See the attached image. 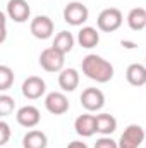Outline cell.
I'll use <instances>...</instances> for the list:
<instances>
[{
  "instance_id": "9a60e30c",
  "label": "cell",
  "mask_w": 146,
  "mask_h": 148,
  "mask_svg": "<svg viewBox=\"0 0 146 148\" xmlns=\"http://www.w3.org/2000/svg\"><path fill=\"white\" fill-rule=\"evenodd\" d=\"M59 86L64 91H74L79 86V73L76 69H64L59 74Z\"/></svg>"
},
{
  "instance_id": "7c38bea8",
  "label": "cell",
  "mask_w": 146,
  "mask_h": 148,
  "mask_svg": "<svg viewBox=\"0 0 146 148\" xmlns=\"http://www.w3.org/2000/svg\"><path fill=\"white\" fill-rule=\"evenodd\" d=\"M74 129L79 136L83 138H91L95 133H96V117L91 115L89 112L88 114H83L76 119L74 122Z\"/></svg>"
},
{
  "instance_id": "603a6c76",
  "label": "cell",
  "mask_w": 146,
  "mask_h": 148,
  "mask_svg": "<svg viewBox=\"0 0 146 148\" xmlns=\"http://www.w3.org/2000/svg\"><path fill=\"white\" fill-rule=\"evenodd\" d=\"M9 138H10V126L5 121H2L0 122V145H5Z\"/></svg>"
},
{
  "instance_id": "8fae6325",
  "label": "cell",
  "mask_w": 146,
  "mask_h": 148,
  "mask_svg": "<svg viewBox=\"0 0 146 148\" xmlns=\"http://www.w3.org/2000/svg\"><path fill=\"white\" fill-rule=\"evenodd\" d=\"M16 119H17V122H19L23 127L31 129V127H35V126L40 124L41 115H40V110H38L35 105H24V107H21V109L17 110Z\"/></svg>"
},
{
  "instance_id": "8992f818",
  "label": "cell",
  "mask_w": 146,
  "mask_h": 148,
  "mask_svg": "<svg viewBox=\"0 0 146 148\" xmlns=\"http://www.w3.org/2000/svg\"><path fill=\"white\" fill-rule=\"evenodd\" d=\"M81 105L88 112H98L105 105V95L98 88H86L81 93Z\"/></svg>"
},
{
  "instance_id": "7a4b0ae2",
  "label": "cell",
  "mask_w": 146,
  "mask_h": 148,
  "mask_svg": "<svg viewBox=\"0 0 146 148\" xmlns=\"http://www.w3.org/2000/svg\"><path fill=\"white\" fill-rule=\"evenodd\" d=\"M122 12L115 7H108V9H103L100 14H98V19H96V24H98V29L103 31V33H113L117 31L120 26H122Z\"/></svg>"
},
{
  "instance_id": "3957f363",
  "label": "cell",
  "mask_w": 146,
  "mask_h": 148,
  "mask_svg": "<svg viewBox=\"0 0 146 148\" xmlns=\"http://www.w3.org/2000/svg\"><path fill=\"white\" fill-rule=\"evenodd\" d=\"M64 62H65V55L62 52H59L57 48H53V47L45 48L40 53V66L46 73H60V71H64Z\"/></svg>"
},
{
  "instance_id": "277c9868",
  "label": "cell",
  "mask_w": 146,
  "mask_h": 148,
  "mask_svg": "<svg viewBox=\"0 0 146 148\" xmlns=\"http://www.w3.org/2000/svg\"><path fill=\"white\" fill-rule=\"evenodd\" d=\"M145 129L139 124H129L120 134L119 148H139L145 141Z\"/></svg>"
},
{
  "instance_id": "ac0fdd59",
  "label": "cell",
  "mask_w": 146,
  "mask_h": 148,
  "mask_svg": "<svg viewBox=\"0 0 146 148\" xmlns=\"http://www.w3.org/2000/svg\"><path fill=\"white\" fill-rule=\"evenodd\" d=\"M127 24L132 31H141L146 28V9L134 7L127 14Z\"/></svg>"
},
{
  "instance_id": "5bb4252c",
  "label": "cell",
  "mask_w": 146,
  "mask_h": 148,
  "mask_svg": "<svg viewBox=\"0 0 146 148\" xmlns=\"http://www.w3.org/2000/svg\"><path fill=\"white\" fill-rule=\"evenodd\" d=\"M126 79L132 86H145L146 84V66L143 64H131L126 71Z\"/></svg>"
},
{
  "instance_id": "52a82bcc",
  "label": "cell",
  "mask_w": 146,
  "mask_h": 148,
  "mask_svg": "<svg viewBox=\"0 0 146 148\" xmlns=\"http://www.w3.org/2000/svg\"><path fill=\"white\" fill-rule=\"evenodd\" d=\"M5 14L14 23H26L31 16V7L26 0H9L5 7Z\"/></svg>"
},
{
  "instance_id": "30bf717a",
  "label": "cell",
  "mask_w": 146,
  "mask_h": 148,
  "mask_svg": "<svg viewBox=\"0 0 146 148\" xmlns=\"http://www.w3.org/2000/svg\"><path fill=\"white\" fill-rule=\"evenodd\" d=\"M31 35L38 40H48L53 35V21L48 16H36L31 21Z\"/></svg>"
},
{
  "instance_id": "ba28073f",
  "label": "cell",
  "mask_w": 146,
  "mask_h": 148,
  "mask_svg": "<svg viewBox=\"0 0 146 148\" xmlns=\"http://www.w3.org/2000/svg\"><path fill=\"white\" fill-rule=\"evenodd\" d=\"M45 107L53 115H62L69 110V98L60 91H52L45 98Z\"/></svg>"
},
{
  "instance_id": "d6986e66",
  "label": "cell",
  "mask_w": 146,
  "mask_h": 148,
  "mask_svg": "<svg viewBox=\"0 0 146 148\" xmlns=\"http://www.w3.org/2000/svg\"><path fill=\"white\" fill-rule=\"evenodd\" d=\"M52 47L57 48L59 52H62L64 55L69 53L74 47L72 33H69V31H60V33H57V36L53 38V45H52Z\"/></svg>"
},
{
  "instance_id": "e0dca14e",
  "label": "cell",
  "mask_w": 146,
  "mask_h": 148,
  "mask_svg": "<svg viewBox=\"0 0 146 148\" xmlns=\"http://www.w3.org/2000/svg\"><path fill=\"white\" fill-rule=\"evenodd\" d=\"M96 117V133L103 134V136H110L112 133H115L117 129V119L110 114H98Z\"/></svg>"
},
{
  "instance_id": "d4e9b609",
  "label": "cell",
  "mask_w": 146,
  "mask_h": 148,
  "mask_svg": "<svg viewBox=\"0 0 146 148\" xmlns=\"http://www.w3.org/2000/svg\"><path fill=\"white\" fill-rule=\"evenodd\" d=\"M145 60H146V55H145Z\"/></svg>"
},
{
  "instance_id": "44dd1931",
  "label": "cell",
  "mask_w": 146,
  "mask_h": 148,
  "mask_svg": "<svg viewBox=\"0 0 146 148\" xmlns=\"http://www.w3.org/2000/svg\"><path fill=\"white\" fill-rule=\"evenodd\" d=\"M14 112V98L9 95H0V115L7 117Z\"/></svg>"
},
{
  "instance_id": "5b68a950",
  "label": "cell",
  "mask_w": 146,
  "mask_h": 148,
  "mask_svg": "<svg viewBox=\"0 0 146 148\" xmlns=\"http://www.w3.org/2000/svg\"><path fill=\"white\" fill-rule=\"evenodd\" d=\"M89 17V10L84 3L81 2H71L65 5L64 9V21L71 26H81L88 21Z\"/></svg>"
},
{
  "instance_id": "ffe728a7",
  "label": "cell",
  "mask_w": 146,
  "mask_h": 148,
  "mask_svg": "<svg viewBox=\"0 0 146 148\" xmlns=\"http://www.w3.org/2000/svg\"><path fill=\"white\" fill-rule=\"evenodd\" d=\"M14 84V73L7 66H0V90L7 91Z\"/></svg>"
},
{
  "instance_id": "9c48e42d",
  "label": "cell",
  "mask_w": 146,
  "mask_h": 148,
  "mask_svg": "<svg viewBox=\"0 0 146 148\" xmlns=\"http://www.w3.org/2000/svg\"><path fill=\"white\" fill-rule=\"evenodd\" d=\"M21 90H23V95H24L28 100H38V98H41V97L45 95L46 84H45V81H43L41 77H38V76H29L28 79H24Z\"/></svg>"
},
{
  "instance_id": "7402d4cb",
  "label": "cell",
  "mask_w": 146,
  "mask_h": 148,
  "mask_svg": "<svg viewBox=\"0 0 146 148\" xmlns=\"http://www.w3.org/2000/svg\"><path fill=\"white\" fill-rule=\"evenodd\" d=\"M95 148H119V141L112 140L110 136H102L100 140H96Z\"/></svg>"
},
{
  "instance_id": "6da1fadb",
  "label": "cell",
  "mask_w": 146,
  "mask_h": 148,
  "mask_svg": "<svg viewBox=\"0 0 146 148\" xmlns=\"http://www.w3.org/2000/svg\"><path fill=\"white\" fill-rule=\"evenodd\" d=\"M83 74L96 83H108L113 77V66L103 57L89 53L83 59Z\"/></svg>"
},
{
  "instance_id": "cb8c5ba5",
  "label": "cell",
  "mask_w": 146,
  "mask_h": 148,
  "mask_svg": "<svg viewBox=\"0 0 146 148\" xmlns=\"http://www.w3.org/2000/svg\"><path fill=\"white\" fill-rule=\"evenodd\" d=\"M67 148H88L86 147V143H83V141H71Z\"/></svg>"
},
{
  "instance_id": "2e32d148",
  "label": "cell",
  "mask_w": 146,
  "mask_h": 148,
  "mask_svg": "<svg viewBox=\"0 0 146 148\" xmlns=\"http://www.w3.org/2000/svg\"><path fill=\"white\" fill-rule=\"evenodd\" d=\"M48 145V138L43 131H38V129H33V131H28L23 138V147L24 148H46Z\"/></svg>"
},
{
  "instance_id": "4fadbf2b",
  "label": "cell",
  "mask_w": 146,
  "mask_h": 148,
  "mask_svg": "<svg viewBox=\"0 0 146 148\" xmlns=\"http://www.w3.org/2000/svg\"><path fill=\"white\" fill-rule=\"evenodd\" d=\"M77 43L83 48H95L100 43V33L91 26H84L77 33Z\"/></svg>"
}]
</instances>
